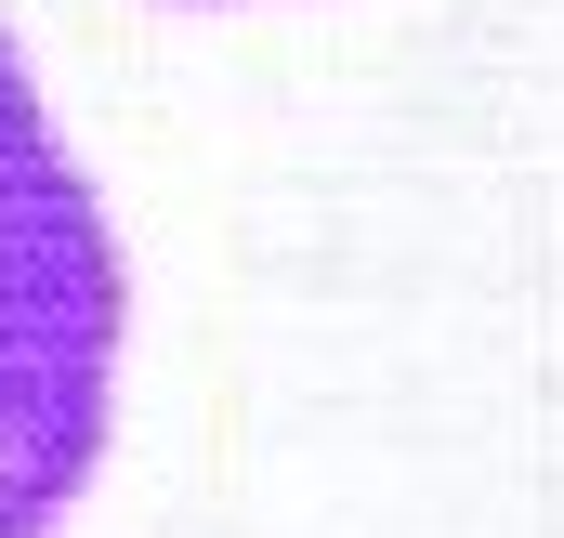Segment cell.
I'll use <instances>...</instances> for the list:
<instances>
[{"label": "cell", "mask_w": 564, "mask_h": 538, "mask_svg": "<svg viewBox=\"0 0 564 538\" xmlns=\"http://www.w3.org/2000/svg\"><path fill=\"white\" fill-rule=\"evenodd\" d=\"M119 237L40 119L26 53L0 40V538H40L79 499L119 407Z\"/></svg>", "instance_id": "cell-1"}]
</instances>
